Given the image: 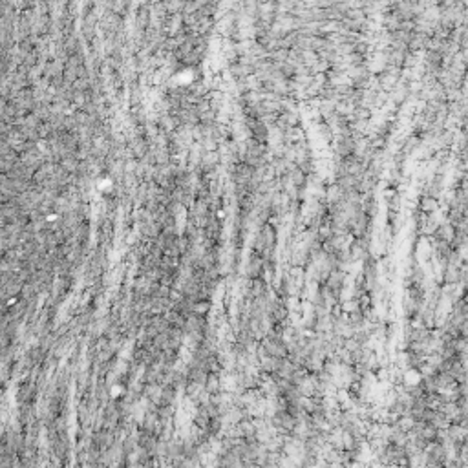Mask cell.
<instances>
[]
</instances>
